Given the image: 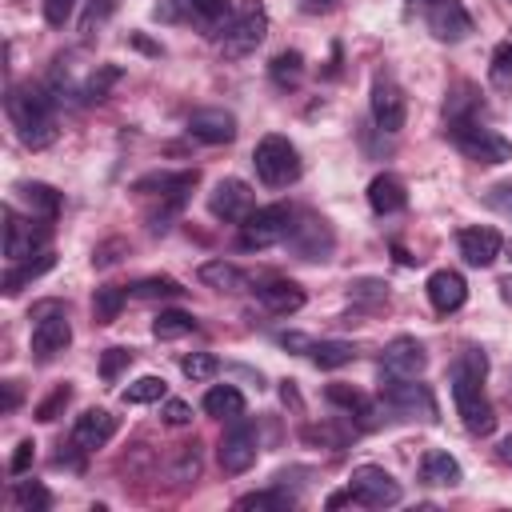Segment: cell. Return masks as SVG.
I'll return each mask as SVG.
<instances>
[{"label": "cell", "instance_id": "12", "mask_svg": "<svg viewBox=\"0 0 512 512\" xmlns=\"http://www.w3.org/2000/svg\"><path fill=\"white\" fill-rule=\"evenodd\" d=\"M196 180H200L196 168H180V172H148V176H140V180L132 184V192H140V196H156L168 212H176V208L184 204V196L192 192Z\"/></svg>", "mask_w": 512, "mask_h": 512}, {"label": "cell", "instance_id": "28", "mask_svg": "<svg viewBox=\"0 0 512 512\" xmlns=\"http://www.w3.org/2000/svg\"><path fill=\"white\" fill-rule=\"evenodd\" d=\"M16 192L24 196V204H28V212H32L36 220H56V212H60V192H56L52 184L32 180V184H20Z\"/></svg>", "mask_w": 512, "mask_h": 512}, {"label": "cell", "instance_id": "8", "mask_svg": "<svg viewBox=\"0 0 512 512\" xmlns=\"http://www.w3.org/2000/svg\"><path fill=\"white\" fill-rule=\"evenodd\" d=\"M288 232H292V208L288 204H264L240 224V244L244 248H268V244L288 240Z\"/></svg>", "mask_w": 512, "mask_h": 512}, {"label": "cell", "instance_id": "46", "mask_svg": "<svg viewBox=\"0 0 512 512\" xmlns=\"http://www.w3.org/2000/svg\"><path fill=\"white\" fill-rule=\"evenodd\" d=\"M484 204H488L492 212H500V216L512 220V184H492V188L484 192Z\"/></svg>", "mask_w": 512, "mask_h": 512}, {"label": "cell", "instance_id": "48", "mask_svg": "<svg viewBox=\"0 0 512 512\" xmlns=\"http://www.w3.org/2000/svg\"><path fill=\"white\" fill-rule=\"evenodd\" d=\"M72 12H76V0H44V20L52 28H64L72 20Z\"/></svg>", "mask_w": 512, "mask_h": 512}, {"label": "cell", "instance_id": "36", "mask_svg": "<svg viewBox=\"0 0 512 512\" xmlns=\"http://www.w3.org/2000/svg\"><path fill=\"white\" fill-rule=\"evenodd\" d=\"M12 500H16V508H20V512H48V508H52L48 488H44V484H36V480H16Z\"/></svg>", "mask_w": 512, "mask_h": 512}, {"label": "cell", "instance_id": "32", "mask_svg": "<svg viewBox=\"0 0 512 512\" xmlns=\"http://www.w3.org/2000/svg\"><path fill=\"white\" fill-rule=\"evenodd\" d=\"M308 352H312V364H316V368H344V364L356 360V348H352L348 340H320V344H312Z\"/></svg>", "mask_w": 512, "mask_h": 512}, {"label": "cell", "instance_id": "22", "mask_svg": "<svg viewBox=\"0 0 512 512\" xmlns=\"http://www.w3.org/2000/svg\"><path fill=\"white\" fill-rule=\"evenodd\" d=\"M424 292H428V300H432V308L436 312H456L464 300H468V284H464V276L460 272H452V268H436L432 276H428V284H424Z\"/></svg>", "mask_w": 512, "mask_h": 512}, {"label": "cell", "instance_id": "42", "mask_svg": "<svg viewBox=\"0 0 512 512\" xmlns=\"http://www.w3.org/2000/svg\"><path fill=\"white\" fill-rule=\"evenodd\" d=\"M196 472H200V448H196V444H180V456H176L172 480L188 484V480H196Z\"/></svg>", "mask_w": 512, "mask_h": 512}, {"label": "cell", "instance_id": "15", "mask_svg": "<svg viewBox=\"0 0 512 512\" xmlns=\"http://www.w3.org/2000/svg\"><path fill=\"white\" fill-rule=\"evenodd\" d=\"M368 108H372V124L380 132H400L404 128V116H408V100L400 92V84H392L388 76H376L372 84V96H368Z\"/></svg>", "mask_w": 512, "mask_h": 512}, {"label": "cell", "instance_id": "19", "mask_svg": "<svg viewBox=\"0 0 512 512\" xmlns=\"http://www.w3.org/2000/svg\"><path fill=\"white\" fill-rule=\"evenodd\" d=\"M380 368H384L388 376H420V372L428 368V352H424L420 340H412V336H396L392 344H384V352H380Z\"/></svg>", "mask_w": 512, "mask_h": 512}, {"label": "cell", "instance_id": "23", "mask_svg": "<svg viewBox=\"0 0 512 512\" xmlns=\"http://www.w3.org/2000/svg\"><path fill=\"white\" fill-rule=\"evenodd\" d=\"M256 300L268 312L288 316V312H300L304 308V288L296 280H264V284H256Z\"/></svg>", "mask_w": 512, "mask_h": 512}, {"label": "cell", "instance_id": "27", "mask_svg": "<svg viewBox=\"0 0 512 512\" xmlns=\"http://www.w3.org/2000/svg\"><path fill=\"white\" fill-rule=\"evenodd\" d=\"M204 412L216 420H236V416H244V392L236 384H212L204 392Z\"/></svg>", "mask_w": 512, "mask_h": 512}, {"label": "cell", "instance_id": "41", "mask_svg": "<svg viewBox=\"0 0 512 512\" xmlns=\"http://www.w3.org/2000/svg\"><path fill=\"white\" fill-rule=\"evenodd\" d=\"M216 356H208V352H192V356H184L180 360V372L188 376V380H208V376H216Z\"/></svg>", "mask_w": 512, "mask_h": 512}, {"label": "cell", "instance_id": "6", "mask_svg": "<svg viewBox=\"0 0 512 512\" xmlns=\"http://www.w3.org/2000/svg\"><path fill=\"white\" fill-rule=\"evenodd\" d=\"M348 492H352V500L364 504V508H392V504H400V496H404L400 480H396L392 472L376 468V464H360V468H352V476H348Z\"/></svg>", "mask_w": 512, "mask_h": 512}, {"label": "cell", "instance_id": "53", "mask_svg": "<svg viewBox=\"0 0 512 512\" xmlns=\"http://www.w3.org/2000/svg\"><path fill=\"white\" fill-rule=\"evenodd\" d=\"M496 288H500V300H508V304H512V276H500V284H496Z\"/></svg>", "mask_w": 512, "mask_h": 512}, {"label": "cell", "instance_id": "29", "mask_svg": "<svg viewBox=\"0 0 512 512\" xmlns=\"http://www.w3.org/2000/svg\"><path fill=\"white\" fill-rule=\"evenodd\" d=\"M196 276H200V284H208L216 292H240L244 288V272L236 264H228V260H204Z\"/></svg>", "mask_w": 512, "mask_h": 512}, {"label": "cell", "instance_id": "13", "mask_svg": "<svg viewBox=\"0 0 512 512\" xmlns=\"http://www.w3.org/2000/svg\"><path fill=\"white\" fill-rule=\"evenodd\" d=\"M208 212H212L216 220L244 224V220L256 212V192H252L244 180L228 176V180H220V184L208 192Z\"/></svg>", "mask_w": 512, "mask_h": 512}, {"label": "cell", "instance_id": "25", "mask_svg": "<svg viewBox=\"0 0 512 512\" xmlns=\"http://www.w3.org/2000/svg\"><path fill=\"white\" fill-rule=\"evenodd\" d=\"M56 264V256H52V248H44V252H36V256H28V260H16L8 272H4V280H0V288H4V296H16L24 284H32L36 276H44L48 268Z\"/></svg>", "mask_w": 512, "mask_h": 512}, {"label": "cell", "instance_id": "14", "mask_svg": "<svg viewBox=\"0 0 512 512\" xmlns=\"http://www.w3.org/2000/svg\"><path fill=\"white\" fill-rule=\"evenodd\" d=\"M424 8V20H428V32L444 44H456L472 32V16L464 12L460 0H420Z\"/></svg>", "mask_w": 512, "mask_h": 512}, {"label": "cell", "instance_id": "40", "mask_svg": "<svg viewBox=\"0 0 512 512\" xmlns=\"http://www.w3.org/2000/svg\"><path fill=\"white\" fill-rule=\"evenodd\" d=\"M68 400H72V384H56V388H52V396L36 404V420L52 424V420H56V416L68 408Z\"/></svg>", "mask_w": 512, "mask_h": 512}, {"label": "cell", "instance_id": "35", "mask_svg": "<svg viewBox=\"0 0 512 512\" xmlns=\"http://www.w3.org/2000/svg\"><path fill=\"white\" fill-rule=\"evenodd\" d=\"M156 400H168L164 376H140L124 388V404H156Z\"/></svg>", "mask_w": 512, "mask_h": 512}, {"label": "cell", "instance_id": "31", "mask_svg": "<svg viewBox=\"0 0 512 512\" xmlns=\"http://www.w3.org/2000/svg\"><path fill=\"white\" fill-rule=\"evenodd\" d=\"M188 332H196L192 312L168 308V312H160V316L152 320V336H156V340H180V336H188Z\"/></svg>", "mask_w": 512, "mask_h": 512}, {"label": "cell", "instance_id": "20", "mask_svg": "<svg viewBox=\"0 0 512 512\" xmlns=\"http://www.w3.org/2000/svg\"><path fill=\"white\" fill-rule=\"evenodd\" d=\"M112 436H116V416H112L108 408H88V412H80L76 424H72V444H76L80 452H96V448H104Z\"/></svg>", "mask_w": 512, "mask_h": 512}, {"label": "cell", "instance_id": "11", "mask_svg": "<svg viewBox=\"0 0 512 512\" xmlns=\"http://www.w3.org/2000/svg\"><path fill=\"white\" fill-rule=\"evenodd\" d=\"M156 20H196L216 36L232 20V4L228 0H160Z\"/></svg>", "mask_w": 512, "mask_h": 512}, {"label": "cell", "instance_id": "2", "mask_svg": "<svg viewBox=\"0 0 512 512\" xmlns=\"http://www.w3.org/2000/svg\"><path fill=\"white\" fill-rule=\"evenodd\" d=\"M252 168H256L260 184H268V188H288L292 180H300V152H296V144H292L288 136L268 132V136H260L256 148H252Z\"/></svg>", "mask_w": 512, "mask_h": 512}, {"label": "cell", "instance_id": "16", "mask_svg": "<svg viewBox=\"0 0 512 512\" xmlns=\"http://www.w3.org/2000/svg\"><path fill=\"white\" fill-rule=\"evenodd\" d=\"M380 396H384V404H388V408H396V412H416V408H420L424 416H432V412H436L432 392H428L424 384H416V376H388V372H384Z\"/></svg>", "mask_w": 512, "mask_h": 512}, {"label": "cell", "instance_id": "24", "mask_svg": "<svg viewBox=\"0 0 512 512\" xmlns=\"http://www.w3.org/2000/svg\"><path fill=\"white\" fill-rule=\"evenodd\" d=\"M404 204H408V192H404V180H400V176H392V172L372 176V184H368V208H372L376 216H392V212H400Z\"/></svg>", "mask_w": 512, "mask_h": 512}, {"label": "cell", "instance_id": "39", "mask_svg": "<svg viewBox=\"0 0 512 512\" xmlns=\"http://www.w3.org/2000/svg\"><path fill=\"white\" fill-rule=\"evenodd\" d=\"M184 288H180V280H172V276H144V280H136L132 284V296H140V300H156V296H180Z\"/></svg>", "mask_w": 512, "mask_h": 512}, {"label": "cell", "instance_id": "47", "mask_svg": "<svg viewBox=\"0 0 512 512\" xmlns=\"http://www.w3.org/2000/svg\"><path fill=\"white\" fill-rule=\"evenodd\" d=\"M108 16H112V0H92L88 12H84V20H80V32L92 36V28H100Z\"/></svg>", "mask_w": 512, "mask_h": 512}, {"label": "cell", "instance_id": "37", "mask_svg": "<svg viewBox=\"0 0 512 512\" xmlns=\"http://www.w3.org/2000/svg\"><path fill=\"white\" fill-rule=\"evenodd\" d=\"M116 80H120V68H116V64H100V68H96V72L84 80L80 96H84L88 104H96V100H104V96H108V88H112Z\"/></svg>", "mask_w": 512, "mask_h": 512}, {"label": "cell", "instance_id": "45", "mask_svg": "<svg viewBox=\"0 0 512 512\" xmlns=\"http://www.w3.org/2000/svg\"><path fill=\"white\" fill-rule=\"evenodd\" d=\"M452 372H468V376H480V380H484V372H488V356H484L480 348H464V352L456 356Z\"/></svg>", "mask_w": 512, "mask_h": 512}, {"label": "cell", "instance_id": "49", "mask_svg": "<svg viewBox=\"0 0 512 512\" xmlns=\"http://www.w3.org/2000/svg\"><path fill=\"white\" fill-rule=\"evenodd\" d=\"M160 420H164V424H172V428H180V424H188V420H192V408H188L184 400H164Z\"/></svg>", "mask_w": 512, "mask_h": 512}, {"label": "cell", "instance_id": "55", "mask_svg": "<svg viewBox=\"0 0 512 512\" xmlns=\"http://www.w3.org/2000/svg\"><path fill=\"white\" fill-rule=\"evenodd\" d=\"M308 4H336V0H308Z\"/></svg>", "mask_w": 512, "mask_h": 512}, {"label": "cell", "instance_id": "21", "mask_svg": "<svg viewBox=\"0 0 512 512\" xmlns=\"http://www.w3.org/2000/svg\"><path fill=\"white\" fill-rule=\"evenodd\" d=\"M188 132L200 144H228V140H236V116L224 108H196L188 116Z\"/></svg>", "mask_w": 512, "mask_h": 512}, {"label": "cell", "instance_id": "17", "mask_svg": "<svg viewBox=\"0 0 512 512\" xmlns=\"http://www.w3.org/2000/svg\"><path fill=\"white\" fill-rule=\"evenodd\" d=\"M288 244H292V252H296L300 260H328L336 240H332V228H328L320 216H304L300 224H292Z\"/></svg>", "mask_w": 512, "mask_h": 512}, {"label": "cell", "instance_id": "4", "mask_svg": "<svg viewBox=\"0 0 512 512\" xmlns=\"http://www.w3.org/2000/svg\"><path fill=\"white\" fill-rule=\"evenodd\" d=\"M448 136L456 140V148L468 156V160H476V164H504V160H512V140H504L500 132H492V128H480L476 120H448Z\"/></svg>", "mask_w": 512, "mask_h": 512}, {"label": "cell", "instance_id": "44", "mask_svg": "<svg viewBox=\"0 0 512 512\" xmlns=\"http://www.w3.org/2000/svg\"><path fill=\"white\" fill-rule=\"evenodd\" d=\"M128 364H132V348H108V352L100 356V376H104V380H116Z\"/></svg>", "mask_w": 512, "mask_h": 512}, {"label": "cell", "instance_id": "10", "mask_svg": "<svg viewBox=\"0 0 512 512\" xmlns=\"http://www.w3.org/2000/svg\"><path fill=\"white\" fill-rule=\"evenodd\" d=\"M256 452H260V440H256V428L248 424V420H232V428L220 436V444H216V460H220V468L228 472V476H240V472H248L252 464H256Z\"/></svg>", "mask_w": 512, "mask_h": 512}, {"label": "cell", "instance_id": "38", "mask_svg": "<svg viewBox=\"0 0 512 512\" xmlns=\"http://www.w3.org/2000/svg\"><path fill=\"white\" fill-rule=\"evenodd\" d=\"M236 508H256V512H288L292 508V496H284V492H248V496H240L236 500Z\"/></svg>", "mask_w": 512, "mask_h": 512}, {"label": "cell", "instance_id": "5", "mask_svg": "<svg viewBox=\"0 0 512 512\" xmlns=\"http://www.w3.org/2000/svg\"><path fill=\"white\" fill-rule=\"evenodd\" d=\"M480 384H484L480 376L452 372V400H456V412H460L464 428L476 432V436H488L496 428V412H492V404H488V396H484Z\"/></svg>", "mask_w": 512, "mask_h": 512}, {"label": "cell", "instance_id": "51", "mask_svg": "<svg viewBox=\"0 0 512 512\" xmlns=\"http://www.w3.org/2000/svg\"><path fill=\"white\" fill-rule=\"evenodd\" d=\"M116 252H124V240H108V244H100V248L92 252V264H96V268H108V264L120 260Z\"/></svg>", "mask_w": 512, "mask_h": 512}, {"label": "cell", "instance_id": "30", "mask_svg": "<svg viewBox=\"0 0 512 512\" xmlns=\"http://www.w3.org/2000/svg\"><path fill=\"white\" fill-rule=\"evenodd\" d=\"M128 292H132V288L100 284V288H96V296H92V316H96V324H112V320L120 316V308H124Z\"/></svg>", "mask_w": 512, "mask_h": 512}, {"label": "cell", "instance_id": "50", "mask_svg": "<svg viewBox=\"0 0 512 512\" xmlns=\"http://www.w3.org/2000/svg\"><path fill=\"white\" fill-rule=\"evenodd\" d=\"M32 456H36V444H32V440H20V444H16V452H12V460H8V472H12V476L28 472Z\"/></svg>", "mask_w": 512, "mask_h": 512}, {"label": "cell", "instance_id": "1", "mask_svg": "<svg viewBox=\"0 0 512 512\" xmlns=\"http://www.w3.org/2000/svg\"><path fill=\"white\" fill-rule=\"evenodd\" d=\"M4 108H8V116L16 124V136H20L24 148L40 152V148H48L56 140V112H52V100L40 88H32V84L8 88Z\"/></svg>", "mask_w": 512, "mask_h": 512}, {"label": "cell", "instance_id": "54", "mask_svg": "<svg viewBox=\"0 0 512 512\" xmlns=\"http://www.w3.org/2000/svg\"><path fill=\"white\" fill-rule=\"evenodd\" d=\"M500 456H504V460H512V436H508V440L500 444Z\"/></svg>", "mask_w": 512, "mask_h": 512}, {"label": "cell", "instance_id": "56", "mask_svg": "<svg viewBox=\"0 0 512 512\" xmlns=\"http://www.w3.org/2000/svg\"><path fill=\"white\" fill-rule=\"evenodd\" d=\"M508 252H512V244H508Z\"/></svg>", "mask_w": 512, "mask_h": 512}, {"label": "cell", "instance_id": "34", "mask_svg": "<svg viewBox=\"0 0 512 512\" xmlns=\"http://www.w3.org/2000/svg\"><path fill=\"white\" fill-rule=\"evenodd\" d=\"M324 396H328V404L344 408L348 416H368V412H372L368 396H364L360 388H352V384H328V388H324Z\"/></svg>", "mask_w": 512, "mask_h": 512}, {"label": "cell", "instance_id": "52", "mask_svg": "<svg viewBox=\"0 0 512 512\" xmlns=\"http://www.w3.org/2000/svg\"><path fill=\"white\" fill-rule=\"evenodd\" d=\"M20 404V392H16V384H4V412H12Z\"/></svg>", "mask_w": 512, "mask_h": 512}, {"label": "cell", "instance_id": "7", "mask_svg": "<svg viewBox=\"0 0 512 512\" xmlns=\"http://www.w3.org/2000/svg\"><path fill=\"white\" fill-rule=\"evenodd\" d=\"M32 316H36V324H32V356H36V360L60 356V352L72 344V324H68L64 308L48 300V304H40Z\"/></svg>", "mask_w": 512, "mask_h": 512}, {"label": "cell", "instance_id": "9", "mask_svg": "<svg viewBox=\"0 0 512 512\" xmlns=\"http://www.w3.org/2000/svg\"><path fill=\"white\" fill-rule=\"evenodd\" d=\"M44 248H48V220H36V216L24 220L12 208H4V256H8V264L28 260Z\"/></svg>", "mask_w": 512, "mask_h": 512}, {"label": "cell", "instance_id": "43", "mask_svg": "<svg viewBox=\"0 0 512 512\" xmlns=\"http://www.w3.org/2000/svg\"><path fill=\"white\" fill-rule=\"evenodd\" d=\"M488 76H492V84H508V80H512V40H504V44H496V52H492V68H488Z\"/></svg>", "mask_w": 512, "mask_h": 512}, {"label": "cell", "instance_id": "33", "mask_svg": "<svg viewBox=\"0 0 512 512\" xmlns=\"http://www.w3.org/2000/svg\"><path fill=\"white\" fill-rule=\"evenodd\" d=\"M268 76H272V84H280V88H296V84L304 80V56H300V52H280V56H272Z\"/></svg>", "mask_w": 512, "mask_h": 512}, {"label": "cell", "instance_id": "26", "mask_svg": "<svg viewBox=\"0 0 512 512\" xmlns=\"http://www.w3.org/2000/svg\"><path fill=\"white\" fill-rule=\"evenodd\" d=\"M420 480H424V484H436V488L460 484V464H456V456H448L444 448H428L424 460H420Z\"/></svg>", "mask_w": 512, "mask_h": 512}, {"label": "cell", "instance_id": "18", "mask_svg": "<svg viewBox=\"0 0 512 512\" xmlns=\"http://www.w3.org/2000/svg\"><path fill=\"white\" fill-rule=\"evenodd\" d=\"M456 244H460V256H464L472 268H488V264H496V256L504 252V240H500V232H496V228H488V224H472V228H460Z\"/></svg>", "mask_w": 512, "mask_h": 512}, {"label": "cell", "instance_id": "3", "mask_svg": "<svg viewBox=\"0 0 512 512\" xmlns=\"http://www.w3.org/2000/svg\"><path fill=\"white\" fill-rule=\"evenodd\" d=\"M264 36H268V12H264V4L248 0V4H240V8L232 12V20L216 32V44H220L224 56L236 60V56L256 52V48L264 44Z\"/></svg>", "mask_w": 512, "mask_h": 512}]
</instances>
